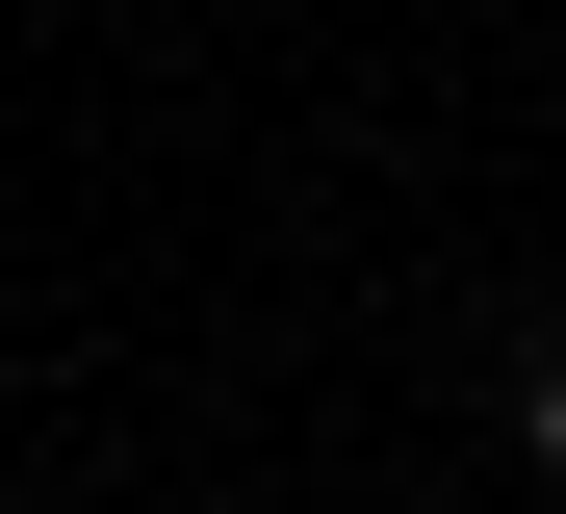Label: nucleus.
<instances>
[{"label": "nucleus", "mask_w": 566, "mask_h": 514, "mask_svg": "<svg viewBox=\"0 0 566 514\" xmlns=\"http://www.w3.org/2000/svg\"><path fill=\"white\" fill-rule=\"evenodd\" d=\"M541 489H566V360H541Z\"/></svg>", "instance_id": "nucleus-1"}]
</instances>
